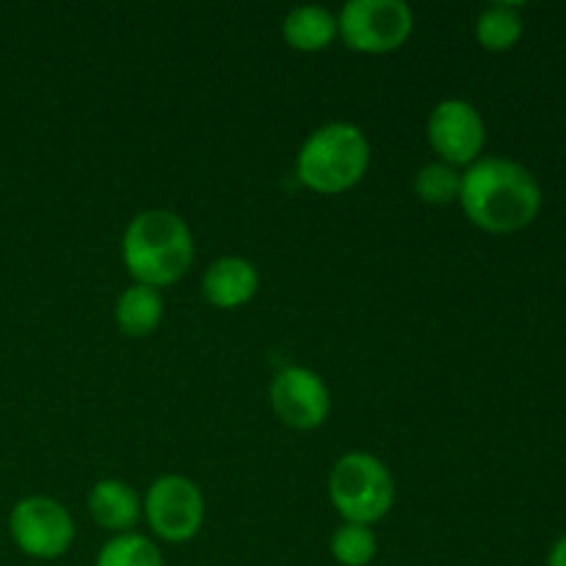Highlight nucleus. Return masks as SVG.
<instances>
[{
    "label": "nucleus",
    "mask_w": 566,
    "mask_h": 566,
    "mask_svg": "<svg viewBox=\"0 0 566 566\" xmlns=\"http://www.w3.org/2000/svg\"><path fill=\"white\" fill-rule=\"evenodd\" d=\"M431 149L448 166H473L486 144V125L481 111L468 99H442L431 108L426 122Z\"/></svg>",
    "instance_id": "8"
},
{
    "label": "nucleus",
    "mask_w": 566,
    "mask_h": 566,
    "mask_svg": "<svg viewBox=\"0 0 566 566\" xmlns=\"http://www.w3.org/2000/svg\"><path fill=\"white\" fill-rule=\"evenodd\" d=\"M459 191H462V175L442 160L426 164L415 175V193L426 205H451L459 199Z\"/></svg>",
    "instance_id": "17"
},
{
    "label": "nucleus",
    "mask_w": 566,
    "mask_h": 566,
    "mask_svg": "<svg viewBox=\"0 0 566 566\" xmlns=\"http://www.w3.org/2000/svg\"><path fill=\"white\" fill-rule=\"evenodd\" d=\"M94 566H166L158 545L149 536L136 534H116L99 547Z\"/></svg>",
    "instance_id": "15"
},
{
    "label": "nucleus",
    "mask_w": 566,
    "mask_h": 566,
    "mask_svg": "<svg viewBox=\"0 0 566 566\" xmlns=\"http://www.w3.org/2000/svg\"><path fill=\"white\" fill-rule=\"evenodd\" d=\"M376 534L368 525L343 523L329 539L332 558L340 566H368L376 558Z\"/></svg>",
    "instance_id": "16"
},
{
    "label": "nucleus",
    "mask_w": 566,
    "mask_h": 566,
    "mask_svg": "<svg viewBox=\"0 0 566 566\" xmlns=\"http://www.w3.org/2000/svg\"><path fill=\"white\" fill-rule=\"evenodd\" d=\"M9 534L28 558L55 562L75 542V520L55 497L28 495L11 509Z\"/></svg>",
    "instance_id": "6"
},
{
    "label": "nucleus",
    "mask_w": 566,
    "mask_h": 566,
    "mask_svg": "<svg viewBox=\"0 0 566 566\" xmlns=\"http://www.w3.org/2000/svg\"><path fill=\"white\" fill-rule=\"evenodd\" d=\"M142 514L158 539L169 545L191 542L205 523L202 490L186 475H160L144 495Z\"/></svg>",
    "instance_id": "7"
},
{
    "label": "nucleus",
    "mask_w": 566,
    "mask_h": 566,
    "mask_svg": "<svg viewBox=\"0 0 566 566\" xmlns=\"http://www.w3.org/2000/svg\"><path fill=\"white\" fill-rule=\"evenodd\" d=\"M282 36L298 53H321L335 42L337 17L324 6H296L282 22Z\"/></svg>",
    "instance_id": "12"
},
{
    "label": "nucleus",
    "mask_w": 566,
    "mask_h": 566,
    "mask_svg": "<svg viewBox=\"0 0 566 566\" xmlns=\"http://www.w3.org/2000/svg\"><path fill=\"white\" fill-rule=\"evenodd\" d=\"M271 409L287 429L313 431L329 420L332 396L326 381L304 365H287L271 379Z\"/></svg>",
    "instance_id": "9"
},
{
    "label": "nucleus",
    "mask_w": 566,
    "mask_h": 566,
    "mask_svg": "<svg viewBox=\"0 0 566 566\" xmlns=\"http://www.w3.org/2000/svg\"><path fill=\"white\" fill-rule=\"evenodd\" d=\"M523 36V14L514 3L486 6L475 20V39L490 53H503L512 50Z\"/></svg>",
    "instance_id": "14"
},
{
    "label": "nucleus",
    "mask_w": 566,
    "mask_h": 566,
    "mask_svg": "<svg viewBox=\"0 0 566 566\" xmlns=\"http://www.w3.org/2000/svg\"><path fill=\"white\" fill-rule=\"evenodd\" d=\"M459 202L479 230L509 235L539 216L542 186L517 160L479 158L462 175Z\"/></svg>",
    "instance_id": "1"
},
{
    "label": "nucleus",
    "mask_w": 566,
    "mask_h": 566,
    "mask_svg": "<svg viewBox=\"0 0 566 566\" xmlns=\"http://www.w3.org/2000/svg\"><path fill=\"white\" fill-rule=\"evenodd\" d=\"M412 31L415 14L403 0H348L337 14V36L357 53H392Z\"/></svg>",
    "instance_id": "5"
},
{
    "label": "nucleus",
    "mask_w": 566,
    "mask_h": 566,
    "mask_svg": "<svg viewBox=\"0 0 566 566\" xmlns=\"http://www.w3.org/2000/svg\"><path fill=\"white\" fill-rule=\"evenodd\" d=\"M88 514L99 528L111 534H130L142 520V497L127 481L103 479L88 492Z\"/></svg>",
    "instance_id": "11"
},
{
    "label": "nucleus",
    "mask_w": 566,
    "mask_h": 566,
    "mask_svg": "<svg viewBox=\"0 0 566 566\" xmlns=\"http://www.w3.org/2000/svg\"><path fill=\"white\" fill-rule=\"evenodd\" d=\"M370 169V142L352 122H326L296 155V177L315 193L352 191Z\"/></svg>",
    "instance_id": "3"
},
{
    "label": "nucleus",
    "mask_w": 566,
    "mask_h": 566,
    "mask_svg": "<svg viewBox=\"0 0 566 566\" xmlns=\"http://www.w3.org/2000/svg\"><path fill=\"white\" fill-rule=\"evenodd\" d=\"M547 566H566V534L553 545L551 556H547Z\"/></svg>",
    "instance_id": "18"
},
{
    "label": "nucleus",
    "mask_w": 566,
    "mask_h": 566,
    "mask_svg": "<svg viewBox=\"0 0 566 566\" xmlns=\"http://www.w3.org/2000/svg\"><path fill=\"white\" fill-rule=\"evenodd\" d=\"M260 291V274L252 260L227 254L213 260L202 274V293L210 307L238 310L252 302Z\"/></svg>",
    "instance_id": "10"
},
{
    "label": "nucleus",
    "mask_w": 566,
    "mask_h": 566,
    "mask_svg": "<svg viewBox=\"0 0 566 566\" xmlns=\"http://www.w3.org/2000/svg\"><path fill=\"white\" fill-rule=\"evenodd\" d=\"M116 326L127 337H149L164 321V296L147 285H136L119 293L114 307Z\"/></svg>",
    "instance_id": "13"
},
{
    "label": "nucleus",
    "mask_w": 566,
    "mask_h": 566,
    "mask_svg": "<svg viewBox=\"0 0 566 566\" xmlns=\"http://www.w3.org/2000/svg\"><path fill=\"white\" fill-rule=\"evenodd\" d=\"M329 501L343 523L374 525L390 514L396 503V481L379 457L352 451L332 464Z\"/></svg>",
    "instance_id": "4"
},
{
    "label": "nucleus",
    "mask_w": 566,
    "mask_h": 566,
    "mask_svg": "<svg viewBox=\"0 0 566 566\" xmlns=\"http://www.w3.org/2000/svg\"><path fill=\"white\" fill-rule=\"evenodd\" d=\"M197 247H193L191 227L171 210L153 208L133 216L122 235V263L136 285L160 291L191 271Z\"/></svg>",
    "instance_id": "2"
}]
</instances>
